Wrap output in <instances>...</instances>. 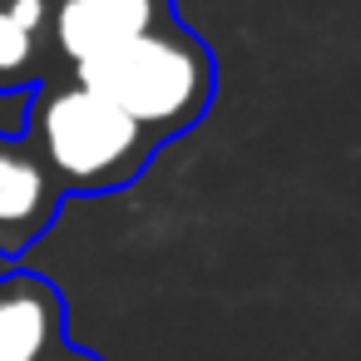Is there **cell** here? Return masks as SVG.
Masks as SVG:
<instances>
[{
    "mask_svg": "<svg viewBox=\"0 0 361 361\" xmlns=\"http://www.w3.org/2000/svg\"><path fill=\"white\" fill-rule=\"evenodd\" d=\"M60 203H65V188L30 149V139L0 134V252L20 257L30 243H40Z\"/></svg>",
    "mask_w": 361,
    "mask_h": 361,
    "instance_id": "obj_3",
    "label": "cell"
},
{
    "mask_svg": "<svg viewBox=\"0 0 361 361\" xmlns=\"http://www.w3.org/2000/svg\"><path fill=\"white\" fill-rule=\"evenodd\" d=\"M50 11L55 0H0V94L30 90L50 65Z\"/></svg>",
    "mask_w": 361,
    "mask_h": 361,
    "instance_id": "obj_6",
    "label": "cell"
},
{
    "mask_svg": "<svg viewBox=\"0 0 361 361\" xmlns=\"http://www.w3.org/2000/svg\"><path fill=\"white\" fill-rule=\"evenodd\" d=\"M25 139L65 193H114L134 183L154 154V139L75 75L35 85Z\"/></svg>",
    "mask_w": 361,
    "mask_h": 361,
    "instance_id": "obj_1",
    "label": "cell"
},
{
    "mask_svg": "<svg viewBox=\"0 0 361 361\" xmlns=\"http://www.w3.org/2000/svg\"><path fill=\"white\" fill-rule=\"evenodd\" d=\"M85 90L129 114L154 144L164 134H183L213 99V55L169 16L164 25L134 35L129 45L75 70Z\"/></svg>",
    "mask_w": 361,
    "mask_h": 361,
    "instance_id": "obj_2",
    "label": "cell"
},
{
    "mask_svg": "<svg viewBox=\"0 0 361 361\" xmlns=\"http://www.w3.org/2000/svg\"><path fill=\"white\" fill-rule=\"evenodd\" d=\"M60 331H65V302L45 277L35 272L0 277V361H45L65 346Z\"/></svg>",
    "mask_w": 361,
    "mask_h": 361,
    "instance_id": "obj_5",
    "label": "cell"
},
{
    "mask_svg": "<svg viewBox=\"0 0 361 361\" xmlns=\"http://www.w3.org/2000/svg\"><path fill=\"white\" fill-rule=\"evenodd\" d=\"M45 361H99V356H90V351H75V346H60L55 356H45Z\"/></svg>",
    "mask_w": 361,
    "mask_h": 361,
    "instance_id": "obj_7",
    "label": "cell"
},
{
    "mask_svg": "<svg viewBox=\"0 0 361 361\" xmlns=\"http://www.w3.org/2000/svg\"><path fill=\"white\" fill-rule=\"evenodd\" d=\"M164 20H169L164 0H55L50 45H55V55H65L80 70Z\"/></svg>",
    "mask_w": 361,
    "mask_h": 361,
    "instance_id": "obj_4",
    "label": "cell"
}]
</instances>
